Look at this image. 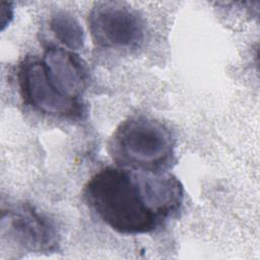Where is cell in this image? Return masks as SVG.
<instances>
[{"instance_id": "cell-1", "label": "cell", "mask_w": 260, "mask_h": 260, "mask_svg": "<svg viewBox=\"0 0 260 260\" xmlns=\"http://www.w3.org/2000/svg\"><path fill=\"white\" fill-rule=\"evenodd\" d=\"M83 195L111 229L124 235H140L154 231L179 209L183 187L169 174L108 167L90 178Z\"/></svg>"}, {"instance_id": "cell-2", "label": "cell", "mask_w": 260, "mask_h": 260, "mask_svg": "<svg viewBox=\"0 0 260 260\" xmlns=\"http://www.w3.org/2000/svg\"><path fill=\"white\" fill-rule=\"evenodd\" d=\"M174 149L171 131L145 116L123 121L110 143L111 155L119 166L147 173H162L173 160Z\"/></svg>"}, {"instance_id": "cell-3", "label": "cell", "mask_w": 260, "mask_h": 260, "mask_svg": "<svg viewBox=\"0 0 260 260\" xmlns=\"http://www.w3.org/2000/svg\"><path fill=\"white\" fill-rule=\"evenodd\" d=\"M88 26L96 46L105 49H132L144 39L139 13L122 2H99L90 10Z\"/></svg>"}, {"instance_id": "cell-4", "label": "cell", "mask_w": 260, "mask_h": 260, "mask_svg": "<svg viewBox=\"0 0 260 260\" xmlns=\"http://www.w3.org/2000/svg\"><path fill=\"white\" fill-rule=\"evenodd\" d=\"M18 81L25 103L37 111L56 117H78L82 113L79 99L60 91L50 80L42 59L23 61L18 71Z\"/></svg>"}, {"instance_id": "cell-5", "label": "cell", "mask_w": 260, "mask_h": 260, "mask_svg": "<svg viewBox=\"0 0 260 260\" xmlns=\"http://www.w3.org/2000/svg\"><path fill=\"white\" fill-rule=\"evenodd\" d=\"M2 234L32 252H50L57 245L53 223L29 204H21L2 213Z\"/></svg>"}, {"instance_id": "cell-6", "label": "cell", "mask_w": 260, "mask_h": 260, "mask_svg": "<svg viewBox=\"0 0 260 260\" xmlns=\"http://www.w3.org/2000/svg\"><path fill=\"white\" fill-rule=\"evenodd\" d=\"M42 60L54 85L66 95L79 99L85 87L87 75L78 56L62 48L50 47Z\"/></svg>"}, {"instance_id": "cell-7", "label": "cell", "mask_w": 260, "mask_h": 260, "mask_svg": "<svg viewBox=\"0 0 260 260\" xmlns=\"http://www.w3.org/2000/svg\"><path fill=\"white\" fill-rule=\"evenodd\" d=\"M50 28L68 49L79 50L84 44V31L79 21L70 13L59 11L50 19Z\"/></svg>"}, {"instance_id": "cell-8", "label": "cell", "mask_w": 260, "mask_h": 260, "mask_svg": "<svg viewBox=\"0 0 260 260\" xmlns=\"http://www.w3.org/2000/svg\"><path fill=\"white\" fill-rule=\"evenodd\" d=\"M1 26L4 29L5 25H7L13 17V8L11 7L10 3L1 2Z\"/></svg>"}]
</instances>
